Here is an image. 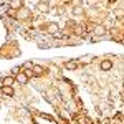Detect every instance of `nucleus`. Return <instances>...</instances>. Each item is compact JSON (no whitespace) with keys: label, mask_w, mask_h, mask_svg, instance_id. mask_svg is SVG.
I'll list each match as a JSON object with an SVG mask.
<instances>
[{"label":"nucleus","mask_w":124,"mask_h":124,"mask_svg":"<svg viewBox=\"0 0 124 124\" xmlns=\"http://www.w3.org/2000/svg\"><path fill=\"white\" fill-rule=\"evenodd\" d=\"M28 75H27V73H23V71H22V73H18V75H17V76H15V81H17V83H18V85H27V83H28Z\"/></svg>","instance_id":"obj_1"},{"label":"nucleus","mask_w":124,"mask_h":124,"mask_svg":"<svg viewBox=\"0 0 124 124\" xmlns=\"http://www.w3.org/2000/svg\"><path fill=\"white\" fill-rule=\"evenodd\" d=\"M31 73H33V76L40 78V76H43V75H45V68L40 66V65H35V66H33V70H31Z\"/></svg>","instance_id":"obj_2"},{"label":"nucleus","mask_w":124,"mask_h":124,"mask_svg":"<svg viewBox=\"0 0 124 124\" xmlns=\"http://www.w3.org/2000/svg\"><path fill=\"white\" fill-rule=\"evenodd\" d=\"M46 31L50 33V35H56L58 31H60L58 23H48V25H46Z\"/></svg>","instance_id":"obj_3"},{"label":"nucleus","mask_w":124,"mask_h":124,"mask_svg":"<svg viewBox=\"0 0 124 124\" xmlns=\"http://www.w3.org/2000/svg\"><path fill=\"white\" fill-rule=\"evenodd\" d=\"M10 8H15V10L23 8V0H10Z\"/></svg>","instance_id":"obj_4"},{"label":"nucleus","mask_w":124,"mask_h":124,"mask_svg":"<svg viewBox=\"0 0 124 124\" xmlns=\"http://www.w3.org/2000/svg\"><path fill=\"white\" fill-rule=\"evenodd\" d=\"M2 93H3V96H7V98H12L15 91H13L12 86H2Z\"/></svg>","instance_id":"obj_5"},{"label":"nucleus","mask_w":124,"mask_h":124,"mask_svg":"<svg viewBox=\"0 0 124 124\" xmlns=\"http://www.w3.org/2000/svg\"><path fill=\"white\" fill-rule=\"evenodd\" d=\"M111 68H113V61L111 60H103L101 61V70L103 71H109Z\"/></svg>","instance_id":"obj_6"},{"label":"nucleus","mask_w":124,"mask_h":124,"mask_svg":"<svg viewBox=\"0 0 124 124\" xmlns=\"http://www.w3.org/2000/svg\"><path fill=\"white\" fill-rule=\"evenodd\" d=\"M13 83H15V76H3V79H2L3 86H12Z\"/></svg>","instance_id":"obj_7"},{"label":"nucleus","mask_w":124,"mask_h":124,"mask_svg":"<svg viewBox=\"0 0 124 124\" xmlns=\"http://www.w3.org/2000/svg\"><path fill=\"white\" fill-rule=\"evenodd\" d=\"M94 35H96V37H103V35H106V28L103 27V25L96 27V28H94Z\"/></svg>","instance_id":"obj_8"},{"label":"nucleus","mask_w":124,"mask_h":124,"mask_svg":"<svg viewBox=\"0 0 124 124\" xmlns=\"http://www.w3.org/2000/svg\"><path fill=\"white\" fill-rule=\"evenodd\" d=\"M38 10L41 12V13H46L48 10H50V5H48V3H41V2H40V3H38Z\"/></svg>","instance_id":"obj_9"},{"label":"nucleus","mask_w":124,"mask_h":124,"mask_svg":"<svg viewBox=\"0 0 124 124\" xmlns=\"http://www.w3.org/2000/svg\"><path fill=\"white\" fill-rule=\"evenodd\" d=\"M65 68H66V70H76L78 63L76 61H66V63H65Z\"/></svg>","instance_id":"obj_10"},{"label":"nucleus","mask_w":124,"mask_h":124,"mask_svg":"<svg viewBox=\"0 0 124 124\" xmlns=\"http://www.w3.org/2000/svg\"><path fill=\"white\" fill-rule=\"evenodd\" d=\"M7 15H8V17H12V18H15V17H17V15H18V10H15V8H7Z\"/></svg>","instance_id":"obj_11"},{"label":"nucleus","mask_w":124,"mask_h":124,"mask_svg":"<svg viewBox=\"0 0 124 124\" xmlns=\"http://www.w3.org/2000/svg\"><path fill=\"white\" fill-rule=\"evenodd\" d=\"M83 12H85V8H83L81 5H78V7H75V8H73V13H75V15H81Z\"/></svg>","instance_id":"obj_12"},{"label":"nucleus","mask_w":124,"mask_h":124,"mask_svg":"<svg viewBox=\"0 0 124 124\" xmlns=\"http://www.w3.org/2000/svg\"><path fill=\"white\" fill-rule=\"evenodd\" d=\"M17 17H23V18H25V17H28V10H27V8H20Z\"/></svg>","instance_id":"obj_13"},{"label":"nucleus","mask_w":124,"mask_h":124,"mask_svg":"<svg viewBox=\"0 0 124 124\" xmlns=\"http://www.w3.org/2000/svg\"><path fill=\"white\" fill-rule=\"evenodd\" d=\"M93 61V56H85V58H81V63L83 65H89Z\"/></svg>","instance_id":"obj_14"},{"label":"nucleus","mask_w":124,"mask_h":124,"mask_svg":"<svg viewBox=\"0 0 124 124\" xmlns=\"http://www.w3.org/2000/svg\"><path fill=\"white\" fill-rule=\"evenodd\" d=\"M33 66H35V65H33L31 61H25V63H23V68H31V70H33Z\"/></svg>","instance_id":"obj_15"},{"label":"nucleus","mask_w":124,"mask_h":124,"mask_svg":"<svg viewBox=\"0 0 124 124\" xmlns=\"http://www.w3.org/2000/svg\"><path fill=\"white\" fill-rule=\"evenodd\" d=\"M79 124H91V121H89L88 117H81V119H79Z\"/></svg>","instance_id":"obj_16"},{"label":"nucleus","mask_w":124,"mask_h":124,"mask_svg":"<svg viewBox=\"0 0 124 124\" xmlns=\"http://www.w3.org/2000/svg\"><path fill=\"white\" fill-rule=\"evenodd\" d=\"M41 3H48V2H51V0H40Z\"/></svg>","instance_id":"obj_17"}]
</instances>
